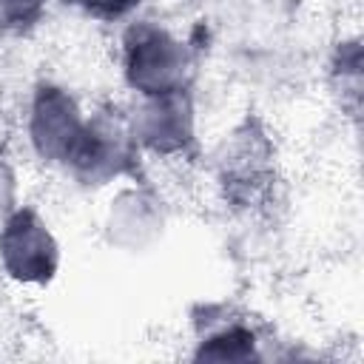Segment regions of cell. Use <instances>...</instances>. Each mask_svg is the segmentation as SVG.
<instances>
[{
  "label": "cell",
  "mask_w": 364,
  "mask_h": 364,
  "mask_svg": "<svg viewBox=\"0 0 364 364\" xmlns=\"http://www.w3.org/2000/svg\"><path fill=\"white\" fill-rule=\"evenodd\" d=\"M51 236L48 230L40 225V219L31 210H20L3 233V245H20L26 247L23 262L14 267V276L20 279H48L54 270V250H31L37 245H48Z\"/></svg>",
  "instance_id": "obj_1"
},
{
  "label": "cell",
  "mask_w": 364,
  "mask_h": 364,
  "mask_svg": "<svg viewBox=\"0 0 364 364\" xmlns=\"http://www.w3.org/2000/svg\"><path fill=\"white\" fill-rule=\"evenodd\" d=\"M74 3H80V6H85L88 11H94V14H105V17H117V14H122V11H128L134 3H139V0H74Z\"/></svg>",
  "instance_id": "obj_2"
}]
</instances>
